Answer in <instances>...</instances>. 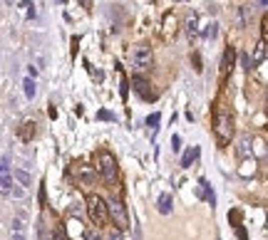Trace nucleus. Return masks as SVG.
Masks as SVG:
<instances>
[{
    "label": "nucleus",
    "instance_id": "c9c22d12",
    "mask_svg": "<svg viewBox=\"0 0 268 240\" xmlns=\"http://www.w3.org/2000/svg\"><path fill=\"white\" fill-rule=\"evenodd\" d=\"M5 5H8V7H12V0H5Z\"/></svg>",
    "mask_w": 268,
    "mask_h": 240
},
{
    "label": "nucleus",
    "instance_id": "f257e3e1",
    "mask_svg": "<svg viewBox=\"0 0 268 240\" xmlns=\"http://www.w3.org/2000/svg\"><path fill=\"white\" fill-rule=\"evenodd\" d=\"M87 216H90V221H92L97 228L107 226V221H110V203H107L102 196L92 193V196L87 198Z\"/></svg>",
    "mask_w": 268,
    "mask_h": 240
},
{
    "label": "nucleus",
    "instance_id": "c756f323",
    "mask_svg": "<svg viewBox=\"0 0 268 240\" xmlns=\"http://www.w3.org/2000/svg\"><path fill=\"white\" fill-rule=\"evenodd\" d=\"M241 64H244V69H251V67H254V64H251V60H248V55H246V52L241 55Z\"/></svg>",
    "mask_w": 268,
    "mask_h": 240
},
{
    "label": "nucleus",
    "instance_id": "f8f14e48",
    "mask_svg": "<svg viewBox=\"0 0 268 240\" xmlns=\"http://www.w3.org/2000/svg\"><path fill=\"white\" fill-rule=\"evenodd\" d=\"M77 179H80L82 186H92V183H94V171H92L90 166H80V169H77Z\"/></svg>",
    "mask_w": 268,
    "mask_h": 240
},
{
    "label": "nucleus",
    "instance_id": "393cba45",
    "mask_svg": "<svg viewBox=\"0 0 268 240\" xmlns=\"http://www.w3.org/2000/svg\"><path fill=\"white\" fill-rule=\"evenodd\" d=\"M107 240H122V231H120V228H112L110 236H107Z\"/></svg>",
    "mask_w": 268,
    "mask_h": 240
},
{
    "label": "nucleus",
    "instance_id": "a211bd4d",
    "mask_svg": "<svg viewBox=\"0 0 268 240\" xmlns=\"http://www.w3.org/2000/svg\"><path fill=\"white\" fill-rule=\"evenodd\" d=\"M174 22H176L174 15H166V17H164V32H162L164 37H169V30H172V35H174Z\"/></svg>",
    "mask_w": 268,
    "mask_h": 240
},
{
    "label": "nucleus",
    "instance_id": "473e14b6",
    "mask_svg": "<svg viewBox=\"0 0 268 240\" xmlns=\"http://www.w3.org/2000/svg\"><path fill=\"white\" fill-rule=\"evenodd\" d=\"M238 238H241V240H246V231H244V228H238Z\"/></svg>",
    "mask_w": 268,
    "mask_h": 240
},
{
    "label": "nucleus",
    "instance_id": "c85d7f7f",
    "mask_svg": "<svg viewBox=\"0 0 268 240\" xmlns=\"http://www.w3.org/2000/svg\"><path fill=\"white\" fill-rule=\"evenodd\" d=\"M97 117H100V119H107V121H114V114H112V112H104V109H102Z\"/></svg>",
    "mask_w": 268,
    "mask_h": 240
},
{
    "label": "nucleus",
    "instance_id": "6e6552de",
    "mask_svg": "<svg viewBox=\"0 0 268 240\" xmlns=\"http://www.w3.org/2000/svg\"><path fill=\"white\" fill-rule=\"evenodd\" d=\"M18 136H20L25 144H28V141H32V136H35V121H32V119H25V121H22V126H20Z\"/></svg>",
    "mask_w": 268,
    "mask_h": 240
},
{
    "label": "nucleus",
    "instance_id": "f704fd0d",
    "mask_svg": "<svg viewBox=\"0 0 268 240\" xmlns=\"http://www.w3.org/2000/svg\"><path fill=\"white\" fill-rule=\"evenodd\" d=\"M80 5H84V7H90V0H80Z\"/></svg>",
    "mask_w": 268,
    "mask_h": 240
},
{
    "label": "nucleus",
    "instance_id": "bb28decb",
    "mask_svg": "<svg viewBox=\"0 0 268 240\" xmlns=\"http://www.w3.org/2000/svg\"><path fill=\"white\" fill-rule=\"evenodd\" d=\"M0 171H10V156H8V154H5L2 161H0Z\"/></svg>",
    "mask_w": 268,
    "mask_h": 240
},
{
    "label": "nucleus",
    "instance_id": "423d86ee",
    "mask_svg": "<svg viewBox=\"0 0 268 240\" xmlns=\"http://www.w3.org/2000/svg\"><path fill=\"white\" fill-rule=\"evenodd\" d=\"M132 89L139 94V97H142V99H144V102L156 99V92L152 89V84H149L144 77H139V74H136V77H132Z\"/></svg>",
    "mask_w": 268,
    "mask_h": 240
},
{
    "label": "nucleus",
    "instance_id": "aec40b11",
    "mask_svg": "<svg viewBox=\"0 0 268 240\" xmlns=\"http://www.w3.org/2000/svg\"><path fill=\"white\" fill-rule=\"evenodd\" d=\"M159 119H162V114H159V112H154V114H149V117H146V126L152 129V134L156 131V126H159Z\"/></svg>",
    "mask_w": 268,
    "mask_h": 240
},
{
    "label": "nucleus",
    "instance_id": "a878e982",
    "mask_svg": "<svg viewBox=\"0 0 268 240\" xmlns=\"http://www.w3.org/2000/svg\"><path fill=\"white\" fill-rule=\"evenodd\" d=\"M55 240H67L65 228H62V226H55Z\"/></svg>",
    "mask_w": 268,
    "mask_h": 240
},
{
    "label": "nucleus",
    "instance_id": "7c9ffc66",
    "mask_svg": "<svg viewBox=\"0 0 268 240\" xmlns=\"http://www.w3.org/2000/svg\"><path fill=\"white\" fill-rule=\"evenodd\" d=\"M134 240H142V231H139V226L134 228Z\"/></svg>",
    "mask_w": 268,
    "mask_h": 240
},
{
    "label": "nucleus",
    "instance_id": "7ed1b4c3",
    "mask_svg": "<svg viewBox=\"0 0 268 240\" xmlns=\"http://www.w3.org/2000/svg\"><path fill=\"white\" fill-rule=\"evenodd\" d=\"M97 171H100V176L104 183H114L117 179V161H114V156L110 154V151H100L97 154Z\"/></svg>",
    "mask_w": 268,
    "mask_h": 240
},
{
    "label": "nucleus",
    "instance_id": "f3484780",
    "mask_svg": "<svg viewBox=\"0 0 268 240\" xmlns=\"http://www.w3.org/2000/svg\"><path fill=\"white\" fill-rule=\"evenodd\" d=\"M248 15H251V7H248V5H244V7L238 10V27H246V20H248Z\"/></svg>",
    "mask_w": 268,
    "mask_h": 240
},
{
    "label": "nucleus",
    "instance_id": "4be33fe9",
    "mask_svg": "<svg viewBox=\"0 0 268 240\" xmlns=\"http://www.w3.org/2000/svg\"><path fill=\"white\" fill-rule=\"evenodd\" d=\"M261 42L268 45V15H264V20H261Z\"/></svg>",
    "mask_w": 268,
    "mask_h": 240
},
{
    "label": "nucleus",
    "instance_id": "72a5a7b5",
    "mask_svg": "<svg viewBox=\"0 0 268 240\" xmlns=\"http://www.w3.org/2000/svg\"><path fill=\"white\" fill-rule=\"evenodd\" d=\"M256 5H261V7H268V0H256Z\"/></svg>",
    "mask_w": 268,
    "mask_h": 240
},
{
    "label": "nucleus",
    "instance_id": "5701e85b",
    "mask_svg": "<svg viewBox=\"0 0 268 240\" xmlns=\"http://www.w3.org/2000/svg\"><path fill=\"white\" fill-rule=\"evenodd\" d=\"M179 149H182V136L174 134V136H172V151H179Z\"/></svg>",
    "mask_w": 268,
    "mask_h": 240
},
{
    "label": "nucleus",
    "instance_id": "20e7f679",
    "mask_svg": "<svg viewBox=\"0 0 268 240\" xmlns=\"http://www.w3.org/2000/svg\"><path fill=\"white\" fill-rule=\"evenodd\" d=\"M107 203H110V218H112L114 228H120V231L130 228V218H127V211H124L122 201L120 198H110Z\"/></svg>",
    "mask_w": 268,
    "mask_h": 240
},
{
    "label": "nucleus",
    "instance_id": "9d476101",
    "mask_svg": "<svg viewBox=\"0 0 268 240\" xmlns=\"http://www.w3.org/2000/svg\"><path fill=\"white\" fill-rule=\"evenodd\" d=\"M199 196H204V198H206V203H208L211 208L216 206V196H214V191L208 188V181H206V179L199 181Z\"/></svg>",
    "mask_w": 268,
    "mask_h": 240
},
{
    "label": "nucleus",
    "instance_id": "2f4dec72",
    "mask_svg": "<svg viewBox=\"0 0 268 240\" xmlns=\"http://www.w3.org/2000/svg\"><path fill=\"white\" fill-rule=\"evenodd\" d=\"M12 240H25V233H12Z\"/></svg>",
    "mask_w": 268,
    "mask_h": 240
},
{
    "label": "nucleus",
    "instance_id": "4468645a",
    "mask_svg": "<svg viewBox=\"0 0 268 240\" xmlns=\"http://www.w3.org/2000/svg\"><path fill=\"white\" fill-rule=\"evenodd\" d=\"M12 176H15V181H18V183H20L22 188H30V183H32V179H30V174H28L25 169H18V171H15Z\"/></svg>",
    "mask_w": 268,
    "mask_h": 240
},
{
    "label": "nucleus",
    "instance_id": "9b49d317",
    "mask_svg": "<svg viewBox=\"0 0 268 240\" xmlns=\"http://www.w3.org/2000/svg\"><path fill=\"white\" fill-rule=\"evenodd\" d=\"M196 159H199V146L186 149V151L182 154V166H184V169H189V166H194V164H196Z\"/></svg>",
    "mask_w": 268,
    "mask_h": 240
},
{
    "label": "nucleus",
    "instance_id": "1a4fd4ad",
    "mask_svg": "<svg viewBox=\"0 0 268 240\" xmlns=\"http://www.w3.org/2000/svg\"><path fill=\"white\" fill-rule=\"evenodd\" d=\"M186 32H189V40H196V37H199V15H196V12H192V15L186 17Z\"/></svg>",
    "mask_w": 268,
    "mask_h": 240
},
{
    "label": "nucleus",
    "instance_id": "6ab92c4d",
    "mask_svg": "<svg viewBox=\"0 0 268 240\" xmlns=\"http://www.w3.org/2000/svg\"><path fill=\"white\" fill-rule=\"evenodd\" d=\"M10 233H25V221H22V218H12Z\"/></svg>",
    "mask_w": 268,
    "mask_h": 240
},
{
    "label": "nucleus",
    "instance_id": "2eb2a0df",
    "mask_svg": "<svg viewBox=\"0 0 268 240\" xmlns=\"http://www.w3.org/2000/svg\"><path fill=\"white\" fill-rule=\"evenodd\" d=\"M22 87H25V97H28V99H35V94H38V84H35V79L28 77V79L22 82Z\"/></svg>",
    "mask_w": 268,
    "mask_h": 240
},
{
    "label": "nucleus",
    "instance_id": "39448f33",
    "mask_svg": "<svg viewBox=\"0 0 268 240\" xmlns=\"http://www.w3.org/2000/svg\"><path fill=\"white\" fill-rule=\"evenodd\" d=\"M152 60H154V55H152V47H149V45L139 42V45H134L132 47V64L136 67V69H146V67H152Z\"/></svg>",
    "mask_w": 268,
    "mask_h": 240
},
{
    "label": "nucleus",
    "instance_id": "412c9836",
    "mask_svg": "<svg viewBox=\"0 0 268 240\" xmlns=\"http://www.w3.org/2000/svg\"><path fill=\"white\" fill-rule=\"evenodd\" d=\"M238 154H241V156H248V154H251V141H248V136L241 139V144H238Z\"/></svg>",
    "mask_w": 268,
    "mask_h": 240
},
{
    "label": "nucleus",
    "instance_id": "f03ea898",
    "mask_svg": "<svg viewBox=\"0 0 268 240\" xmlns=\"http://www.w3.org/2000/svg\"><path fill=\"white\" fill-rule=\"evenodd\" d=\"M214 134H216L218 146H228L231 134H234V124H231V114H228V112H216V119H214Z\"/></svg>",
    "mask_w": 268,
    "mask_h": 240
},
{
    "label": "nucleus",
    "instance_id": "dca6fc26",
    "mask_svg": "<svg viewBox=\"0 0 268 240\" xmlns=\"http://www.w3.org/2000/svg\"><path fill=\"white\" fill-rule=\"evenodd\" d=\"M216 35H218V22H208L206 30H204V37L206 40H216Z\"/></svg>",
    "mask_w": 268,
    "mask_h": 240
},
{
    "label": "nucleus",
    "instance_id": "b1692460",
    "mask_svg": "<svg viewBox=\"0 0 268 240\" xmlns=\"http://www.w3.org/2000/svg\"><path fill=\"white\" fill-rule=\"evenodd\" d=\"M192 62H194V69H196V72H201V67H204V64H201V55H199V52H194V55H192Z\"/></svg>",
    "mask_w": 268,
    "mask_h": 240
},
{
    "label": "nucleus",
    "instance_id": "ddd939ff",
    "mask_svg": "<svg viewBox=\"0 0 268 240\" xmlns=\"http://www.w3.org/2000/svg\"><path fill=\"white\" fill-rule=\"evenodd\" d=\"M156 208H159V213H162V216H169V213H172V193H162V196H159V206H156Z\"/></svg>",
    "mask_w": 268,
    "mask_h": 240
},
{
    "label": "nucleus",
    "instance_id": "cd10ccee",
    "mask_svg": "<svg viewBox=\"0 0 268 240\" xmlns=\"http://www.w3.org/2000/svg\"><path fill=\"white\" fill-rule=\"evenodd\" d=\"M84 240H102V238H100L97 231H87V233H84Z\"/></svg>",
    "mask_w": 268,
    "mask_h": 240
},
{
    "label": "nucleus",
    "instance_id": "0eeeda50",
    "mask_svg": "<svg viewBox=\"0 0 268 240\" xmlns=\"http://www.w3.org/2000/svg\"><path fill=\"white\" fill-rule=\"evenodd\" d=\"M234 57H236V52H234V47L228 45V47L224 50V57H221V79L228 77V72H231V67H234Z\"/></svg>",
    "mask_w": 268,
    "mask_h": 240
}]
</instances>
